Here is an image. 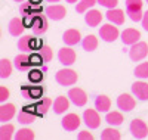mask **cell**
Returning a JSON list of instances; mask_svg holds the SVG:
<instances>
[{"instance_id":"cell-17","label":"cell","mask_w":148,"mask_h":140,"mask_svg":"<svg viewBox=\"0 0 148 140\" xmlns=\"http://www.w3.org/2000/svg\"><path fill=\"white\" fill-rule=\"evenodd\" d=\"M34 112H36V106H25L19 113H18V122L24 124V125H27V124H31L36 121V115H34Z\"/></svg>"},{"instance_id":"cell-20","label":"cell","mask_w":148,"mask_h":140,"mask_svg":"<svg viewBox=\"0 0 148 140\" xmlns=\"http://www.w3.org/2000/svg\"><path fill=\"white\" fill-rule=\"evenodd\" d=\"M70 97H65V96H58L55 100H53V111L56 115H61V113H65L67 109L70 108Z\"/></svg>"},{"instance_id":"cell-25","label":"cell","mask_w":148,"mask_h":140,"mask_svg":"<svg viewBox=\"0 0 148 140\" xmlns=\"http://www.w3.org/2000/svg\"><path fill=\"white\" fill-rule=\"evenodd\" d=\"M123 121H125V117H123V113L119 112V111H111V112H107L105 115V122L110 124V125H121Z\"/></svg>"},{"instance_id":"cell-41","label":"cell","mask_w":148,"mask_h":140,"mask_svg":"<svg viewBox=\"0 0 148 140\" xmlns=\"http://www.w3.org/2000/svg\"><path fill=\"white\" fill-rule=\"evenodd\" d=\"M42 93H43V92H42V88H34V90L30 92V94H31L33 97H40Z\"/></svg>"},{"instance_id":"cell-24","label":"cell","mask_w":148,"mask_h":140,"mask_svg":"<svg viewBox=\"0 0 148 140\" xmlns=\"http://www.w3.org/2000/svg\"><path fill=\"white\" fill-rule=\"evenodd\" d=\"M14 65L18 71H27L31 63H30V56H27L25 53H21V55H16L15 59H14Z\"/></svg>"},{"instance_id":"cell-32","label":"cell","mask_w":148,"mask_h":140,"mask_svg":"<svg viewBox=\"0 0 148 140\" xmlns=\"http://www.w3.org/2000/svg\"><path fill=\"white\" fill-rule=\"evenodd\" d=\"M14 131L15 127L12 124H3L2 128H0V137H2V140H9L14 137Z\"/></svg>"},{"instance_id":"cell-21","label":"cell","mask_w":148,"mask_h":140,"mask_svg":"<svg viewBox=\"0 0 148 140\" xmlns=\"http://www.w3.org/2000/svg\"><path fill=\"white\" fill-rule=\"evenodd\" d=\"M15 105L12 103H2L0 106V121L2 122H6V121H10L12 118L15 117Z\"/></svg>"},{"instance_id":"cell-30","label":"cell","mask_w":148,"mask_h":140,"mask_svg":"<svg viewBox=\"0 0 148 140\" xmlns=\"http://www.w3.org/2000/svg\"><path fill=\"white\" fill-rule=\"evenodd\" d=\"M133 74L136 78H141V80H145L148 78V62H142L139 65L133 69Z\"/></svg>"},{"instance_id":"cell-13","label":"cell","mask_w":148,"mask_h":140,"mask_svg":"<svg viewBox=\"0 0 148 140\" xmlns=\"http://www.w3.org/2000/svg\"><path fill=\"white\" fill-rule=\"evenodd\" d=\"M120 39L123 41V44H127V46H132L135 43H138L139 39H141V33L136 30V28H126L120 34Z\"/></svg>"},{"instance_id":"cell-44","label":"cell","mask_w":148,"mask_h":140,"mask_svg":"<svg viewBox=\"0 0 148 140\" xmlns=\"http://www.w3.org/2000/svg\"><path fill=\"white\" fill-rule=\"evenodd\" d=\"M47 2H49V3H58L59 0H47Z\"/></svg>"},{"instance_id":"cell-33","label":"cell","mask_w":148,"mask_h":140,"mask_svg":"<svg viewBox=\"0 0 148 140\" xmlns=\"http://www.w3.org/2000/svg\"><path fill=\"white\" fill-rule=\"evenodd\" d=\"M15 139L16 140H33L34 139V131L30 130V128H21L15 134Z\"/></svg>"},{"instance_id":"cell-43","label":"cell","mask_w":148,"mask_h":140,"mask_svg":"<svg viewBox=\"0 0 148 140\" xmlns=\"http://www.w3.org/2000/svg\"><path fill=\"white\" fill-rule=\"evenodd\" d=\"M65 2H68V3H77L79 0H65Z\"/></svg>"},{"instance_id":"cell-39","label":"cell","mask_w":148,"mask_h":140,"mask_svg":"<svg viewBox=\"0 0 148 140\" xmlns=\"http://www.w3.org/2000/svg\"><path fill=\"white\" fill-rule=\"evenodd\" d=\"M77 137H79V140H93V134H92V133H89L88 130L80 131Z\"/></svg>"},{"instance_id":"cell-3","label":"cell","mask_w":148,"mask_h":140,"mask_svg":"<svg viewBox=\"0 0 148 140\" xmlns=\"http://www.w3.org/2000/svg\"><path fill=\"white\" fill-rule=\"evenodd\" d=\"M148 55V44L145 41H138L130 46L129 49V58L133 62H139L142 59H145Z\"/></svg>"},{"instance_id":"cell-19","label":"cell","mask_w":148,"mask_h":140,"mask_svg":"<svg viewBox=\"0 0 148 140\" xmlns=\"http://www.w3.org/2000/svg\"><path fill=\"white\" fill-rule=\"evenodd\" d=\"M84 21L89 27H98L102 22V14L98 9H89L84 15Z\"/></svg>"},{"instance_id":"cell-4","label":"cell","mask_w":148,"mask_h":140,"mask_svg":"<svg viewBox=\"0 0 148 140\" xmlns=\"http://www.w3.org/2000/svg\"><path fill=\"white\" fill-rule=\"evenodd\" d=\"M120 34L121 33L119 31L117 27H114V24H105V25H102V27L99 28V37L107 43L116 41L120 37Z\"/></svg>"},{"instance_id":"cell-46","label":"cell","mask_w":148,"mask_h":140,"mask_svg":"<svg viewBox=\"0 0 148 140\" xmlns=\"http://www.w3.org/2000/svg\"><path fill=\"white\" fill-rule=\"evenodd\" d=\"M147 3H148V0H147Z\"/></svg>"},{"instance_id":"cell-10","label":"cell","mask_w":148,"mask_h":140,"mask_svg":"<svg viewBox=\"0 0 148 140\" xmlns=\"http://www.w3.org/2000/svg\"><path fill=\"white\" fill-rule=\"evenodd\" d=\"M117 106L123 112H130V111L135 109V106H136V100H135L133 96H130L127 93H123L117 97Z\"/></svg>"},{"instance_id":"cell-11","label":"cell","mask_w":148,"mask_h":140,"mask_svg":"<svg viewBox=\"0 0 148 140\" xmlns=\"http://www.w3.org/2000/svg\"><path fill=\"white\" fill-rule=\"evenodd\" d=\"M62 128L65 131H76L80 124H82V120L77 113H67V115L62 118Z\"/></svg>"},{"instance_id":"cell-26","label":"cell","mask_w":148,"mask_h":140,"mask_svg":"<svg viewBox=\"0 0 148 140\" xmlns=\"http://www.w3.org/2000/svg\"><path fill=\"white\" fill-rule=\"evenodd\" d=\"M52 105H53L52 99H49V97H42V99L34 105V106H36V113H39V115H45V113H46L49 109H51Z\"/></svg>"},{"instance_id":"cell-38","label":"cell","mask_w":148,"mask_h":140,"mask_svg":"<svg viewBox=\"0 0 148 140\" xmlns=\"http://www.w3.org/2000/svg\"><path fill=\"white\" fill-rule=\"evenodd\" d=\"M8 97H9V90L5 86H0V102L5 103V102L8 100Z\"/></svg>"},{"instance_id":"cell-2","label":"cell","mask_w":148,"mask_h":140,"mask_svg":"<svg viewBox=\"0 0 148 140\" xmlns=\"http://www.w3.org/2000/svg\"><path fill=\"white\" fill-rule=\"evenodd\" d=\"M142 0H126V14L133 22L142 21L144 12H142Z\"/></svg>"},{"instance_id":"cell-1","label":"cell","mask_w":148,"mask_h":140,"mask_svg":"<svg viewBox=\"0 0 148 140\" xmlns=\"http://www.w3.org/2000/svg\"><path fill=\"white\" fill-rule=\"evenodd\" d=\"M55 80L59 86H73V84H76L77 80H79V75L77 72L71 69V68H62V69H59L55 75Z\"/></svg>"},{"instance_id":"cell-18","label":"cell","mask_w":148,"mask_h":140,"mask_svg":"<svg viewBox=\"0 0 148 140\" xmlns=\"http://www.w3.org/2000/svg\"><path fill=\"white\" fill-rule=\"evenodd\" d=\"M105 16L111 24H114V25H123L125 24V12H123L121 9H117V7L108 9Z\"/></svg>"},{"instance_id":"cell-36","label":"cell","mask_w":148,"mask_h":140,"mask_svg":"<svg viewBox=\"0 0 148 140\" xmlns=\"http://www.w3.org/2000/svg\"><path fill=\"white\" fill-rule=\"evenodd\" d=\"M28 78H30V81H33V83H39V81L43 80V72H40L39 69H33V71H30V74H28Z\"/></svg>"},{"instance_id":"cell-35","label":"cell","mask_w":148,"mask_h":140,"mask_svg":"<svg viewBox=\"0 0 148 140\" xmlns=\"http://www.w3.org/2000/svg\"><path fill=\"white\" fill-rule=\"evenodd\" d=\"M43 62H45V59L42 58V55L39 52L30 55V63H31V67H39V65H42Z\"/></svg>"},{"instance_id":"cell-29","label":"cell","mask_w":148,"mask_h":140,"mask_svg":"<svg viewBox=\"0 0 148 140\" xmlns=\"http://www.w3.org/2000/svg\"><path fill=\"white\" fill-rule=\"evenodd\" d=\"M96 3H98V0H80L76 6V10H77V14H84L89 9H92Z\"/></svg>"},{"instance_id":"cell-12","label":"cell","mask_w":148,"mask_h":140,"mask_svg":"<svg viewBox=\"0 0 148 140\" xmlns=\"http://www.w3.org/2000/svg\"><path fill=\"white\" fill-rule=\"evenodd\" d=\"M8 28H9L10 35L19 37V35H22L24 31H25L27 25H25V22H24V18H21V16H15V18H12V19H10Z\"/></svg>"},{"instance_id":"cell-8","label":"cell","mask_w":148,"mask_h":140,"mask_svg":"<svg viewBox=\"0 0 148 140\" xmlns=\"http://www.w3.org/2000/svg\"><path fill=\"white\" fill-rule=\"evenodd\" d=\"M68 97L71 100V103H74L76 106H84L88 103V94L83 88L80 87H73L68 90Z\"/></svg>"},{"instance_id":"cell-22","label":"cell","mask_w":148,"mask_h":140,"mask_svg":"<svg viewBox=\"0 0 148 140\" xmlns=\"http://www.w3.org/2000/svg\"><path fill=\"white\" fill-rule=\"evenodd\" d=\"M31 28L36 34H45L46 30H47V21L46 18L42 15H37V16H33V22H31Z\"/></svg>"},{"instance_id":"cell-16","label":"cell","mask_w":148,"mask_h":140,"mask_svg":"<svg viewBox=\"0 0 148 140\" xmlns=\"http://www.w3.org/2000/svg\"><path fill=\"white\" fill-rule=\"evenodd\" d=\"M16 46H18L19 50H22V52H30V50L36 49V46H42V44L37 41V39H34V37L24 35V37H21V39L18 40Z\"/></svg>"},{"instance_id":"cell-9","label":"cell","mask_w":148,"mask_h":140,"mask_svg":"<svg viewBox=\"0 0 148 140\" xmlns=\"http://www.w3.org/2000/svg\"><path fill=\"white\" fill-rule=\"evenodd\" d=\"M45 14L49 19H53V21H59L65 18L67 15V9L65 6L62 5H49L46 9H45Z\"/></svg>"},{"instance_id":"cell-7","label":"cell","mask_w":148,"mask_h":140,"mask_svg":"<svg viewBox=\"0 0 148 140\" xmlns=\"http://www.w3.org/2000/svg\"><path fill=\"white\" fill-rule=\"evenodd\" d=\"M130 133L135 139H145L148 136V125L141 118H135L130 121Z\"/></svg>"},{"instance_id":"cell-31","label":"cell","mask_w":148,"mask_h":140,"mask_svg":"<svg viewBox=\"0 0 148 140\" xmlns=\"http://www.w3.org/2000/svg\"><path fill=\"white\" fill-rule=\"evenodd\" d=\"M12 74V63L8 59H2L0 60V77L2 78H8Z\"/></svg>"},{"instance_id":"cell-27","label":"cell","mask_w":148,"mask_h":140,"mask_svg":"<svg viewBox=\"0 0 148 140\" xmlns=\"http://www.w3.org/2000/svg\"><path fill=\"white\" fill-rule=\"evenodd\" d=\"M82 46H83V49L86 50V52H93V50H96V47H98L96 35H93V34L86 35L84 39L82 40Z\"/></svg>"},{"instance_id":"cell-37","label":"cell","mask_w":148,"mask_h":140,"mask_svg":"<svg viewBox=\"0 0 148 140\" xmlns=\"http://www.w3.org/2000/svg\"><path fill=\"white\" fill-rule=\"evenodd\" d=\"M98 3L107 9H113L119 5V0H98Z\"/></svg>"},{"instance_id":"cell-23","label":"cell","mask_w":148,"mask_h":140,"mask_svg":"<svg viewBox=\"0 0 148 140\" xmlns=\"http://www.w3.org/2000/svg\"><path fill=\"white\" fill-rule=\"evenodd\" d=\"M95 108L99 111V112H108L110 111V108H111V100H110V97L108 96H105V94H98L96 97H95Z\"/></svg>"},{"instance_id":"cell-45","label":"cell","mask_w":148,"mask_h":140,"mask_svg":"<svg viewBox=\"0 0 148 140\" xmlns=\"http://www.w3.org/2000/svg\"><path fill=\"white\" fill-rule=\"evenodd\" d=\"M14 2H16V3H21V2H24V0H14Z\"/></svg>"},{"instance_id":"cell-5","label":"cell","mask_w":148,"mask_h":140,"mask_svg":"<svg viewBox=\"0 0 148 140\" xmlns=\"http://www.w3.org/2000/svg\"><path fill=\"white\" fill-rule=\"evenodd\" d=\"M83 121L86 124V127L90 130H95L101 125V117H99V111L96 108L95 109H86L83 112Z\"/></svg>"},{"instance_id":"cell-34","label":"cell","mask_w":148,"mask_h":140,"mask_svg":"<svg viewBox=\"0 0 148 140\" xmlns=\"http://www.w3.org/2000/svg\"><path fill=\"white\" fill-rule=\"evenodd\" d=\"M39 53L42 55V58L45 59V62L52 60V58H53V52H52V49L49 47L47 44H42V46H39Z\"/></svg>"},{"instance_id":"cell-42","label":"cell","mask_w":148,"mask_h":140,"mask_svg":"<svg viewBox=\"0 0 148 140\" xmlns=\"http://www.w3.org/2000/svg\"><path fill=\"white\" fill-rule=\"evenodd\" d=\"M42 0H30V3H33V5H37V3H40Z\"/></svg>"},{"instance_id":"cell-15","label":"cell","mask_w":148,"mask_h":140,"mask_svg":"<svg viewBox=\"0 0 148 140\" xmlns=\"http://www.w3.org/2000/svg\"><path fill=\"white\" fill-rule=\"evenodd\" d=\"M62 40H64L65 46H76V44L82 43L83 39H82V34H80L79 30L70 28V30H67V31L62 34Z\"/></svg>"},{"instance_id":"cell-14","label":"cell","mask_w":148,"mask_h":140,"mask_svg":"<svg viewBox=\"0 0 148 140\" xmlns=\"http://www.w3.org/2000/svg\"><path fill=\"white\" fill-rule=\"evenodd\" d=\"M132 93L139 100H148V83L145 81H135L132 84Z\"/></svg>"},{"instance_id":"cell-28","label":"cell","mask_w":148,"mask_h":140,"mask_svg":"<svg viewBox=\"0 0 148 140\" xmlns=\"http://www.w3.org/2000/svg\"><path fill=\"white\" fill-rule=\"evenodd\" d=\"M101 137L104 140H119L120 139V131L117 128H114V125H110L108 128H105L102 131Z\"/></svg>"},{"instance_id":"cell-6","label":"cell","mask_w":148,"mask_h":140,"mask_svg":"<svg viewBox=\"0 0 148 140\" xmlns=\"http://www.w3.org/2000/svg\"><path fill=\"white\" fill-rule=\"evenodd\" d=\"M58 59L64 67H71L77 59V53H76V50L73 49V46H65L62 49H59Z\"/></svg>"},{"instance_id":"cell-40","label":"cell","mask_w":148,"mask_h":140,"mask_svg":"<svg viewBox=\"0 0 148 140\" xmlns=\"http://www.w3.org/2000/svg\"><path fill=\"white\" fill-rule=\"evenodd\" d=\"M142 28L145 30V31H148V10L147 12H144V16H142Z\"/></svg>"}]
</instances>
